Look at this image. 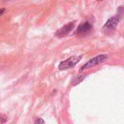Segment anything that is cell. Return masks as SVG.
<instances>
[{
    "mask_svg": "<svg viewBox=\"0 0 124 124\" xmlns=\"http://www.w3.org/2000/svg\"><path fill=\"white\" fill-rule=\"evenodd\" d=\"M108 56L105 54H100L92 59H91L90 60H89L86 63H85L79 70L80 72L83 71V70H87V69H89L91 68H93L94 66H97L104 62H105L106 60H108Z\"/></svg>",
    "mask_w": 124,
    "mask_h": 124,
    "instance_id": "obj_1",
    "label": "cell"
},
{
    "mask_svg": "<svg viewBox=\"0 0 124 124\" xmlns=\"http://www.w3.org/2000/svg\"><path fill=\"white\" fill-rule=\"evenodd\" d=\"M83 55H79V56H72L68 58L67 60L61 62L59 65V70H68L72 68H73L77 63L80 62V60L82 59Z\"/></svg>",
    "mask_w": 124,
    "mask_h": 124,
    "instance_id": "obj_2",
    "label": "cell"
},
{
    "mask_svg": "<svg viewBox=\"0 0 124 124\" xmlns=\"http://www.w3.org/2000/svg\"><path fill=\"white\" fill-rule=\"evenodd\" d=\"M120 22V17L119 16H114L110 18L104 25L102 30L106 33H113L117 28L118 24Z\"/></svg>",
    "mask_w": 124,
    "mask_h": 124,
    "instance_id": "obj_3",
    "label": "cell"
},
{
    "mask_svg": "<svg viewBox=\"0 0 124 124\" xmlns=\"http://www.w3.org/2000/svg\"><path fill=\"white\" fill-rule=\"evenodd\" d=\"M74 27H75V23L74 22L68 23V24L62 26L61 28L58 29L57 31V32L55 33V35L59 38H63V37L68 36L70 33V32L74 28Z\"/></svg>",
    "mask_w": 124,
    "mask_h": 124,
    "instance_id": "obj_4",
    "label": "cell"
},
{
    "mask_svg": "<svg viewBox=\"0 0 124 124\" xmlns=\"http://www.w3.org/2000/svg\"><path fill=\"white\" fill-rule=\"evenodd\" d=\"M92 28V25L88 22L80 24L78 28H76L75 33L76 34H81V33H87L89 31H90Z\"/></svg>",
    "mask_w": 124,
    "mask_h": 124,
    "instance_id": "obj_5",
    "label": "cell"
},
{
    "mask_svg": "<svg viewBox=\"0 0 124 124\" xmlns=\"http://www.w3.org/2000/svg\"><path fill=\"white\" fill-rule=\"evenodd\" d=\"M34 123H35V124H45L44 121H43L41 118H38V119H36V120L34 121Z\"/></svg>",
    "mask_w": 124,
    "mask_h": 124,
    "instance_id": "obj_6",
    "label": "cell"
},
{
    "mask_svg": "<svg viewBox=\"0 0 124 124\" xmlns=\"http://www.w3.org/2000/svg\"><path fill=\"white\" fill-rule=\"evenodd\" d=\"M4 11H5L4 9H0V16L3 15V13L4 12Z\"/></svg>",
    "mask_w": 124,
    "mask_h": 124,
    "instance_id": "obj_7",
    "label": "cell"
},
{
    "mask_svg": "<svg viewBox=\"0 0 124 124\" xmlns=\"http://www.w3.org/2000/svg\"><path fill=\"white\" fill-rule=\"evenodd\" d=\"M97 1H99V2H100V1H104V0H97Z\"/></svg>",
    "mask_w": 124,
    "mask_h": 124,
    "instance_id": "obj_8",
    "label": "cell"
}]
</instances>
